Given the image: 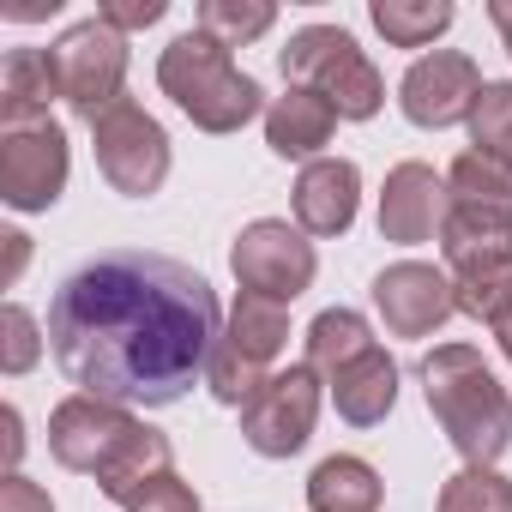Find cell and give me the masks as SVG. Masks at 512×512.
I'll return each instance as SVG.
<instances>
[{
	"mask_svg": "<svg viewBox=\"0 0 512 512\" xmlns=\"http://www.w3.org/2000/svg\"><path fill=\"white\" fill-rule=\"evenodd\" d=\"M157 85H163V97L199 127V133H241L253 115H266L272 103H266V91H260V79L253 73H241L235 67V55L217 43V37H205V31H181L163 55H157Z\"/></svg>",
	"mask_w": 512,
	"mask_h": 512,
	"instance_id": "3",
	"label": "cell"
},
{
	"mask_svg": "<svg viewBox=\"0 0 512 512\" xmlns=\"http://www.w3.org/2000/svg\"><path fill=\"white\" fill-rule=\"evenodd\" d=\"M127 512H205V506H199L193 482H181V476L169 470V476H157V482H151V488L127 506Z\"/></svg>",
	"mask_w": 512,
	"mask_h": 512,
	"instance_id": "30",
	"label": "cell"
},
{
	"mask_svg": "<svg viewBox=\"0 0 512 512\" xmlns=\"http://www.w3.org/2000/svg\"><path fill=\"white\" fill-rule=\"evenodd\" d=\"M380 500H386V482L356 452H332L308 476V512H380Z\"/></svg>",
	"mask_w": 512,
	"mask_h": 512,
	"instance_id": "19",
	"label": "cell"
},
{
	"mask_svg": "<svg viewBox=\"0 0 512 512\" xmlns=\"http://www.w3.org/2000/svg\"><path fill=\"white\" fill-rule=\"evenodd\" d=\"M272 25H278V7H272V0H199V13H193V31L217 37L223 49L260 43Z\"/></svg>",
	"mask_w": 512,
	"mask_h": 512,
	"instance_id": "25",
	"label": "cell"
},
{
	"mask_svg": "<svg viewBox=\"0 0 512 512\" xmlns=\"http://www.w3.org/2000/svg\"><path fill=\"white\" fill-rule=\"evenodd\" d=\"M0 512H55V500H49L43 482H31L25 470H13V476H0Z\"/></svg>",
	"mask_w": 512,
	"mask_h": 512,
	"instance_id": "32",
	"label": "cell"
},
{
	"mask_svg": "<svg viewBox=\"0 0 512 512\" xmlns=\"http://www.w3.org/2000/svg\"><path fill=\"white\" fill-rule=\"evenodd\" d=\"M440 260H446V272H470V266H500V260H512V223L452 205V217H446V229H440Z\"/></svg>",
	"mask_w": 512,
	"mask_h": 512,
	"instance_id": "21",
	"label": "cell"
},
{
	"mask_svg": "<svg viewBox=\"0 0 512 512\" xmlns=\"http://www.w3.org/2000/svg\"><path fill=\"white\" fill-rule=\"evenodd\" d=\"M133 428H139V410L109 404V398H91V392H73V398H61L49 410V452H55L61 470L97 482V470L115 458V446Z\"/></svg>",
	"mask_w": 512,
	"mask_h": 512,
	"instance_id": "12",
	"label": "cell"
},
{
	"mask_svg": "<svg viewBox=\"0 0 512 512\" xmlns=\"http://www.w3.org/2000/svg\"><path fill=\"white\" fill-rule=\"evenodd\" d=\"M326 392H332V410L350 428H380L398 410V362L374 344L362 362H350L338 380H326Z\"/></svg>",
	"mask_w": 512,
	"mask_h": 512,
	"instance_id": "17",
	"label": "cell"
},
{
	"mask_svg": "<svg viewBox=\"0 0 512 512\" xmlns=\"http://www.w3.org/2000/svg\"><path fill=\"white\" fill-rule=\"evenodd\" d=\"M452 217V193H446V175L434 163H398L380 187V241L392 247H422V241H440Z\"/></svg>",
	"mask_w": 512,
	"mask_h": 512,
	"instance_id": "14",
	"label": "cell"
},
{
	"mask_svg": "<svg viewBox=\"0 0 512 512\" xmlns=\"http://www.w3.org/2000/svg\"><path fill=\"white\" fill-rule=\"evenodd\" d=\"M320 404H326L320 374L308 362H290V368H278L260 392L241 404V440L260 458H296L314 440Z\"/></svg>",
	"mask_w": 512,
	"mask_h": 512,
	"instance_id": "10",
	"label": "cell"
},
{
	"mask_svg": "<svg viewBox=\"0 0 512 512\" xmlns=\"http://www.w3.org/2000/svg\"><path fill=\"white\" fill-rule=\"evenodd\" d=\"M422 398L440 422V434L452 440V452L464 464L494 470L512 446V398L494 380V368L482 362L476 344H434L422 356Z\"/></svg>",
	"mask_w": 512,
	"mask_h": 512,
	"instance_id": "2",
	"label": "cell"
},
{
	"mask_svg": "<svg viewBox=\"0 0 512 512\" xmlns=\"http://www.w3.org/2000/svg\"><path fill=\"white\" fill-rule=\"evenodd\" d=\"M91 151H97V175L121 199H151L169 181V133L133 97H121L109 115L91 121Z\"/></svg>",
	"mask_w": 512,
	"mask_h": 512,
	"instance_id": "9",
	"label": "cell"
},
{
	"mask_svg": "<svg viewBox=\"0 0 512 512\" xmlns=\"http://www.w3.org/2000/svg\"><path fill=\"white\" fill-rule=\"evenodd\" d=\"M482 67L464 49H428L410 61V73L398 79V109L410 127L422 133H446V127H470V109L482 97Z\"/></svg>",
	"mask_w": 512,
	"mask_h": 512,
	"instance_id": "11",
	"label": "cell"
},
{
	"mask_svg": "<svg viewBox=\"0 0 512 512\" xmlns=\"http://www.w3.org/2000/svg\"><path fill=\"white\" fill-rule=\"evenodd\" d=\"M494 344H500V356H506V362H512V314H506V320H500V326H494Z\"/></svg>",
	"mask_w": 512,
	"mask_h": 512,
	"instance_id": "37",
	"label": "cell"
},
{
	"mask_svg": "<svg viewBox=\"0 0 512 512\" xmlns=\"http://www.w3.org/2000/svg\"><path fill=\"white\" fill-rule=\"evenodd\" d=\"M446 193L452 205L464 211H482V217H506L512 223V163L494 157V151H458L452 169H446Z\"/></svg>",
	"mask_w": 512,
	"mask_h": 512,
	"instance_id": "20",
	"label": "cell"
},
{
	"mask_svg": "<svg viewBox=\"0 0 512 512\" xmlns=\"http://www.w3.org/2000/svg\"><path fill=\"white\" fill-rule=\"evenodd\" d=\"M452 278V296H458V314L476 320V326H500L512 314V260L500 266H470V272H446Z\"/></svg>",
	"mask_w": 512,
	"mask_h": 512,
	"instance_id": "26",
	"label": "cell"
},
{
	"mask_svg": "<svg viewBox=\"0 0 512 512\" xmlns=\"http://www.w3.org/2000/svg\"><path fill=\"white\" fill-rule=\"evenodd\" d=\"M0 422H7V476L19 470V458H25V422H19V410L7 404V410H0Z\"/></svg>",
	"mask_w": 512,
	"mask_h": 512,
	"instance_id": "34",
	"label": "cell"
},
{
	"mask_svg": "<svg viewBox=\"0 0 512 512\" xmlns=\"http://www.w3.org/2000/svg\"><path fill=\"white\" fill-rule=\"evenodd\" d=\"M488 25L500 31V49L512 55V0H488Z\"/></svg>",
	"mask_w": 512,
	"mask_h": 512,
	"instance_id": "36",
	"label": "cell"
},
{
	"mask_svg": "<svg viewBox=\"0 0 512 512\" xmlns=\"http://www.w3.org/2000/svg\"><path fill=\"white\" fill-rule=\"evenodd\" d=\"M290 211H296V229L308 241H332V235H350L356 211H362V169L350 157H320L296 175V193H290Z\"/></svg>",
	"mask_w": 512,
	"mask_h": 512,
	"instance_id": "15",
	"label": "cell"
},
{
	"mask_svg": "<svg viewBox=\"0 0 512 512\" xmlns=\"http://www.w3.org/2000/svg\"><path fill=\"white\" fill-rule=\"evenodd\" d=\"M55 73H61V103L79 115V121H97L109 115L121 97H127V37L109 25V19H79L67 25L55 43Z\"/></svg>",
	"mask_w": 512,
	"mask_h": 512,
	"instance_id": "7",
	"label": "cell"
},
{
	"mask_svg": "<svg viewBox=\"0 0 512 512\" xmlns=\"http://www.w3.org/2000/svg\"><path fill=\"white\" fill-rule=\"evenodd\" d=\"M73 151L55 115H0V199L13 211H49L67 193Z\"/></svg>",
	"mask_w": 512,
	"mask_h": 512,
	"instance_id": "6",
	"label": "cell"
},
{
	"mask_svg": "<svg viewBox=\"0 0 512 512\" xmlns=\"http://www.w3.org/2000/svg\"><path fill=\"white\" fill-rule=\"evenodd\" d=\"M61 97V73L49 49H13L0 61V115H49Z\"/></svg>",
	"mask_w": 512,
	"mask_h": 512,
	"instance_id": "23",
	"label": "cell"
},
{
	"mask_svg": "<svg viewBox=\"0 0 512 512\" xmlns=\"http://www.w3.org/2000/svg\"><path fill=\"white\" fill-rule=\"evenodd\" d=\"M0 241H7V284H19V272H25V260H31V235L7 229V235H0Z\"/></svg>",
	"mask_w": 512,
	"mask_h": 512,
	"instance_id": "35",
	"label": "cell"
},
{
	"mask_svg": "<svg viewBox=\"0 0 512 512\" xmlns=\"http://www.w3.org/2000/svg\"><path fill=\"white\" fill-rule=\"evenodd\" d=\"M374 314L392 338H434L452 314H458V296H452V278L428 260H398L374 278Z\"/></svg>",
	"mask_w": 512,
	"mask_h": 512,
	"instance_id": "13",
	"label": "cell"
},
{
	"mask_svg": "<svg viewBox=\"0 0 512 512\" xmlns=\"http://www.w3.org/2000/svg\"><path fill=\"white\" fill-rule=\"evenodd\" d=\"M338 121H344V115H338L320 91L284 85V97H272V109H266V145H272L284 163H302V169H308V163L326 157Z\"/></svg>",
	"mask_w": 512,
	"mask_h": 512,
	"instance_id": "16",
	"label": "cell"
},
{
	"mask_svg": "<svg viewBox=\"0 0 512 512\" xmlns=\"http://www.w3.org/2000/svg\"><path fill=\"white\" fill-rule=\"evenodd\" d=\"M434 512H512V482H506L500 470L464 464L458 476H446V482H440Z\"/></svg>",
	"mask_w": 512,
	"mask_h": 512,
	"instance_id": "27",
	"label": "cell"
},
{
	"mask_svg": "<svg viewBox=\"0 0 512 512\" xmlns=\"http://www.w3.org/2000/svg\"><path fill=\"white\" fill-rule=\"evenodd\" d=\"M223 338L217 290L145 247H109L61 278L49 302V356L55 368L109 404L169 410L205 380V362Z\"/></svg>",
	"mask_w": 512,
	"mask_h": 512,
	"instance_id": "1",
	"label": "cell"
},
{
	"mask_svg": "<svg viewBox=\"0 0 512 512\" xmlns=\"http://www.w3.org/2000/svg\"><path fill=\"white\" fill-rule=\"evenodd\" d=\"M374 350V326L356 314V308H326V314H314V326H308V368L320 374V380H338L350 362H362Z\"/></svg>",
	"mask_w": 512,
	"mask_h": 512,
	"instance_id": "22",
	"label": "cell"
},
{
	"mask_svg": "<svg viewBox=\"0 0 512 512\" xmlns=\"http://www.w3.org/2000/svg\"><path fill=\"white\" fill-rule=\"evenodd\" d=\"M163 13H169V0H103V7H97V19H109L121 37L163 25Z\"/></svg>",
	"mask_w": 512,
	"mask_h": 512,
	"instance_id": "31",
	"label": "cell"
},
{
	"mask_svg": "<svg viewBox=\"0 0 512 512\" xmlns=\"http://www.w3.org/2000/svg\"><path fill=\"white\" fill-rule=\"evenodd\" d=\"M175 470V446H169V434L163 428H151L145 416H139V428L115 446V458L97 470V488H103V500H115L121 512L157 482V476H169Z\"/></svg>",
	"mask_w": 512,
	"mask_h": 512,
	"instance_id": "18",
	"label": "cell"
},
{
	"mask_svg": "<svg viewBox=\"0 0 512 512\" xmlns=\"http://www.w3.org/2000/svg\"><path fill=\"white\" fill-rule=\"evenodd\" d=\"M278 67H284V85L320 91L344 121H374L386 109V79L344 25H302L278 49Z\"/></svg>",
	"mask_w": 512,
	"mask_h": 512,
	"instance_id": "4",
	"label": "cell"
},
{
	"mask_svg": "<svg viewBox=\"0 0 512 512\" xmlns=\"http://www.w3.org/2000/svg\"><path fill=\"white\" fill-rule=\"evenodd\" d=\"M368 19H374V31L392 49H434L452 31L458 7H452V0H374Z\"/></svg>",
	"mask_w": 512,
	"mask_h": 512,
	"instance_id": "24",
	"label": "cell"
},
{
	"mask_svg": "<svg viewBox=\"0 0 512 512\" xmlns=\"http://www.w3.org/2000/svg\"><path fill=\"white\" fill-rule=\"evenodd\" d=\"M284 350H290V308L266 302V296H235V308L223 320V338H217V350L205 362L211 398L229 404V410H241L253 392L278 374Z\"/></svg>",
	"mask_w": 512,
	"mask_h": 512,
	"instance_id": "5",
	"label": "cell"
},
{
	"mask_svg": "<svg viewBox=\"0 0 512 512\" xmlns=\"http://www.w3.org/2000/svg\"><path fill=\"white\" fill-rule=\"evenodd\" d=\"M61 13V0H7L0 7V19H13V25H37V19H55Z\"/></svg>",
	"mask_w": 512,
	"mask_h": 512,
	"instance_id": "33",
	"label": "cell"
},
{
	"mask_svg": "<svg viewBox=\"0 0 512 512\" xmlns=\"http://www.w3.org/2000/svg\"><path fill=\"white\" fill-rule=\"evenodd\" d=\"M470 145L512 157V79H488L476 109H470Z\"/></svg>",
	"mask_w": 512,
	"mask_h": 512,
	"instance_id": "29",
	"label": "cell"
},
{
	"mask_svg": "<svg viewBox=\"0 0 512 512\" xmlns=\"http://www.w3.org/2000/svg\"><path fill=\"white\" fill-rule=\"evenodd\" d=\"M43 326H37V314L25 308V302H7L0 308V374L7 380H25L37 362H43Z\"/></svg>",
	"mask_w": 512,
	"mask_h": 512,
	"instance_id": "28",
	"label": "cell"
},
{
	"mask_svg": "<svg viewBox=\"0 0 512 512\" xmlns=\"http://www.w3.org/2000/svg\"><path fill=\"white\" fill-rule=\"evenodd\" d=\"M229 272L241 284V296H266V302H296L314 290L320 278V253L314 241L290 223V217H253L235 247H229Z\"/></svg>",
	"mask_w": 512,
	"mask_h": 512,
	"instance_id": "8",
	"label": "cell"
}]
</instances>
